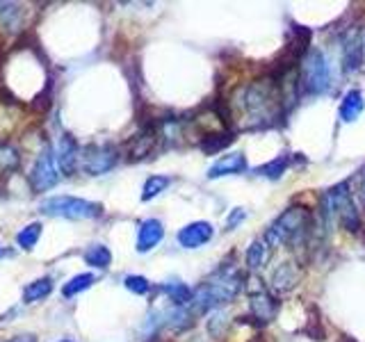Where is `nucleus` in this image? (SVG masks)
I'll return each instance as SVG.
<instances>
[{"mask_svg": "<svg viewBox=\"0 0 365 342\" xmlns=\"http://www.w3.org/2000/svg\"><path fill=\"white\" fill-rule=\"evenodd\" d=\"M3 342H37V336H32V333H21V336H11Z\"/></svg>", "mask_w": 365, "mask_h": 342, "instance_id": "obj_30", "label": "nucleus"}, {"mask_svg": "<svg viewBox=\"0 0 365 342\" xmlns=\"http://www.w3.org/2000/svg\"><path fill=\"white\" fill-rule=\"evenodd\" d=\"M80 148H78V142L73 140L71 135H62L60 140H57V146H55V160L57 165H60V171H64L66 176H71L78 162H80Z\"/></svg>", "mask_w": 365, "mask_h": 342, "instance_id": "obj_11", "label": "nucleus"}, {"mask_svg": "<svg viewBox=\"0 0 365 342\" xmlns=\"http://www.w3.org/2000/svg\"><path fill=\"white\" fill-rule=\"evenodd\" d=\"M297 281H299V271H297L294 262H283V265H279L272 274V288L279 294L290 292L297 285Z\"/></svg>", "mask_w": 365, "mask_h": 342, "instance_id": "obj_14", "label": "nucleus"}, {"mask_svg": "<svg viewBox=\"0 0 365 342\" xmlns=\"http://www.w3.org/2000/svg\"><path fill=\"white\" fill-rule=\"evenodd\" d=\"M365 60V43L361 37V30L354 28L345 41H342V71L345 73H356L363 66Z\"/></svg>", "mask_w": 365, "mask_h": 342, "instance_id": "obj_9", "label": "nucleus"}, {"mask_svg": "<svg viewBox=\"0 0 365 342\" xmlns=\"http://www.w3.org/2000/svg\"><path fill=\"white\" fill-rule=\"evenodd\" d=\"M233 140H235L233 133H210V135H205V140L201 142V151L208 155H215V153H220L222 148H226Z\"/></svg>", "mask_w": 365, "mask_h": 342, "instance_id": "obj_23", "label": "nucleus"}, {"mask_svg": "<svg viewBox=\"0 0 365 342\" xmlns=\"http://www.w3.org/2000/svg\"><path fill=\"white\" fill-rule=\"evenodd\" d=\"M155 140H158V133H155L153 128H146L142 135H137L135 140H133L130 151H128V157H130V160H142V157H146L148 153H151V148H153Z\"/></svg>", "mask_w": 365, "mask_h": 342, "instance_id": "obj_18", "label": "nucleus"}, {"mask_svg": "<svg viewBox=\"0 0 365 342\" xmlns=\"http://www.w3.org/2000/svg\"><path fill=\"white\" fill-rule=\"evenodd\" d=\"M242 285H245L242 274L233 267H228V269L222 267L220 271H215L208 281H203L199 288L194 290L192 306L201 313L215 311L217 306L233 301L240 294V290H242Z\"/></svg>", "mask_w": 365, "mask_h": 342, "instance_id": "obj_2", "label": "nucleus"}, {"mask_svg": "<svg viewBox=\"0 0 365 342\" xmlns=\"http://www.w3.org/2000/svg\"><path fill=\"white\" fill-rule=\"evenodd\" d=\"M117 148L114 146H89L83 151V155H80V165H83V169L87 171L89 176H101V174H108V171L117 165Z\"/></svg>", "mask_w": 365, "mask_h": 342, "instance_id": "obj_8", "label": "nucleus"}, {"mask_svg": "<svg viewBox=\"0 0 365 342\" xmlns=\"http://www.w3.org/2000/svg\"><path fill=\"white\" fill-rule=\"evenodd\" d=\"M365 110V98H363V91L359 89H349L345 98H342L340 103V119L345 121V123H351V121H356L361 114Z\"/></svg>", "mask_w": 365, "mask_h": 342, "instance_id": "obj_15", "label": "nucleus"}, {"mask_svg": "<svg viewBox=\"0 0 365 342\" xmlns=\"http://www.w3.org/2000/svg\"><path fill=\"white\" fill-rule=\"evenodd\" d=\"M299 83L306 94H313V96H319V94H324V91H329L331 71H329V62L322 51L311 48L304 55Z\"/></svg>", "mask_w": 365, "mask_h": 342, "instance_id": "obj_6", "label": "nucleus"}, {"mask_svg": "<svg viewBox=\"0 0 365 342\" xmlns=\"http://www.w3.org/2000/svg\"><path fill=\"white\" fill-rule=\"evenodd\" d=\"M41 212L48 217H62V219H71V222H83V219H96L101 217L103 208L98 203H91L87 199H78V197H51L41 201Z\"/></svg>", "mask_w": 365, "mask_h": 342, "instance_id": "obj_5", "label": "nucleus"}, {"mask_svg": "<svg viewBox=\"0 0 365 342\" xmlns=\"http://www.w3.org/2000/svg\"><path fill=\"white\" fill-rule=\"evenodd\" d=\"M60 342H73V340H60Z\"/></svg>", "mask_w": 365, "mask_h": 342, "instance_id": "obj_32", "label": "nucleus"}, {"mask_svg": "<svg viewBox=\"0 0 365 342\" xmlns=\"http://www.w3.org/2000/svg\"><path fill=\"white\" fill-rule=\"evenodd\" d=\"M240 112L245 128H265L279 119L281 114V89L279 83L265 78L256 80L237 91V98L231 103Z\"/></svg>", "mask_w": 365, "mask_h": 342, "instance_id": "obj_1", "label": "nucleus"}, {"mask_svg": "<svg viewBox=\"0 0 365 342\" xmlns=\"http://www.w3.org/2000/svg\"><path fill=\"white\" fill-rule=\"evenodd\" d=\"M249 306H251V313H254V317L260 319V322H272L274 315H277V301H274L267 292L251 294Z\"/></svg>", "mask_w": 365, "mask_h": 342, "instance_id": "obj_16", "label": "nucleus"}, {"mask_svg": "<svg viewBox=\"0 0 365 342\" xmlns=\"http://www.w3.org/2000/svg\"><path fill=\"white\" fill-rule=\"evenodd\" d=\"M247 171V157L245 153H226L224 157H220L217 162L208 169V178L217 180L222 176H235Z\"/></svg>", "mask_w": 365, "mask_h": 342, "instance_id": "obj_13", "label": "nucleus"}, {"mask_svg": "<svg viewBox=\"0 0 365 342\" xmlns=\"http://www.w3.org/2000/svg\"><path fill=\"white\" fill-rule=\"evenodd\" d=\"M85 262L89 267H96V269H108L110 262H112V251L106 244H91L85 251Z\"/></svg>", "mask_w": 365, "mask_h": 342, "instance_id": "obj_20", "label": "nucleus"}, {"mask_svg": "<svg viewBox=\"0 0 365 342\" xmlns=\"http://www.w3.org/2000/svg\"><path fill=\"white\" fill-rule=\"evenodd\" d=\"M51 292H53V281L48 276H43V279H37V281H32V283L26 285V290H23V301H26V304L41 301Z\"/></svg>", "mask_w": 365, "mask_h": 342, "instance_id": "obj_19", "label": "nucleus"}, {"mask_svg": "<svg viewBox=\"0 0 365 342\" xmlns=\"http://www.w3.org/2000/svg\"><path fill=\"white\" fill-rule=\"evenodd\" d=\"M96 276L94 274H76L73 279H68L64 285H62V294L66 296V299H71V296L80 294V292H85L89 290L91 285H94Z\"/></svg>", "mask_w": 365, "mask_h": 342, "instance_id": "obj_22", "label": "nucleus"}, {"mask_svg": "<svg viewBox=\"0 0 365 342\" xmlns=\"http://www.w3.org/2000/svg\"><path fill=\"white\" fill-rule=\"evenodd\" d=\"M165 237V226L160 219H144L137 231V251L146 254V251L155 249Z\"/></svg>", "mask_w": 365, "mask_h": 342, "instance_id": "obj_12", "label": "nucleus"}, {"mask_svg": "<svg viewBox=\"0 0 365 342\" xmlns=\"http://www.w3.org/2000/svg\"><path fill=\"white\" fill-rule=\"evenodd\" d=\"M267 258H269V244L265 242V237L254 239L247 249V267L251 271H258V269L265 267Z\"/></svg>", "mask_w": 365, "mask_h": 342, "instance_id": "obj_17", "label": "nucleus"}, {"mask_svg": "<svg viewBox=\"0 0 365 342\" xmlns=\"http://www.w3.org/2000/svg\"><path fill=\"white\" fill-rule=\"evenodd\" d=\"M322 214L327 224L338 222L347 231H359L361 228V217L354 208L351 194H349V182H338L336 187H331L324 199H322Z\"/></svg>", "mask_w": 365, "mask_h": 342, "instance_id": "obj_4", "label": "nucleus"}, {"mask_svg": "<svg viewBox=\"0 0 365 342\" xmlns=\"http://www.w3.org/2000/svg\"><path fill=\"white\" fill-rule=\"evenodd\" d=\"M163 292L176 306H187V304H192V296H194V292L187 288L185 283H180V281H169V283H165L163 285Z\"/></svg>", "mask_w": 365, "mask_h": 342, "instance_id": "obj_21", "label": "nucleus"}, {"mask_svg": "<svg viewBox=\"0 0 365 342\" xmlns=\"http://www.w3.org/2000/svg\"><path fill=\"white\" fill-rule=\"evenodd\" d=\"M212 235H215V228L210 222H192L180 228L176 239L182 249H199L203 244H208Z\"/></svg>", "mask_w": 365, "mask_h": 342, "instance_id": "obj_10", "label": "nucleus"}, {"mask_svg": "<svg viewBox=\"0 0 365 342\" xmlns=\"http://www.w3.org/2000/svg\"><path fill=\"white\" fill-rule=\"evenodd\" d=\"M0 256H7V249H3V247H0Z\"/></svg>", "mask_w": 365, "mask_h": 342, "instance_id": "obj_31", "label": "nucleus"}, {"mask_svg": "<svg viewBox=\"0 0 365 342\" xmlns=\"http://www.w3.org/2000/svg\"><path fill=\"white\" fill-rule=\"evenodd\" d=\"M32 187L34 192H46L57 185L60 180V165L55 160V151L48 146L41 148V153L37 155V162L32 167Z\"/></svg>", "mask_w": 365, "mask_h": 342, "instance_id": "obj_7", "label": "nucleus"}, {"mask_svg": "<svg viewBox=\"0 0 365 342\" xmlns=\"http://www.w3.org/2000/svg\"><path fill=\"white\" fill-rule=\"evenodd\" d=\"M308 224H311V214L304 208H288L269 224L265 233V242L269 247H285V244L302 242V237L308 231Z\"/></svg>", "mask_w": 365, "mask_h": 342, "instance_id": "obj_3", "label": "nucleus"}, {"mask_svg": "<svg viewBox=\"0 0 365 342\" xmlns=\"http://www.w3.org/2000/svg\"><path fill=\"white\" fill-rule=\"evenodd\" d=\"M169 185H171V178L163 176V174H155L151 178H146L144 187H142V201H151V199L160 197V194H163Z\"/></svg>", "mask_w": 365, "mask_h": 342, "instance_id": "obj_24", "label": "nucleus"}, {"mask_svg": "<svg viewBox=\"0 0 365 342\" xmlns=\"http://www.w3.org/2000/svg\"><path fill=\"white\" fill-rule=\"evenodd\" d=\"M356 194L361 197V201L365 203V167L359 171V176H356Z\"/></svg>", "mask_w": 365, "mask_h": 342, "instance_id": "obj_29", "label": "nucleus"}, {"mask_svg": "<svg viewBox=\"0 0 365 342\" xmlns=\"http://www.w3.org/2000/svg\"><path fill=\"white\" fill-rule=\"evenodd\" d=\"M288 165H290V157H288V155H279V157L269 160L267 165L258 167V169H256V174H258V176H265V178H272V180H277V178H281V176L285 174V169H288Z\"/></svg>", "mask_w": 365, "mask_h": 342, "instance_id": "obj_26", "label": "nucleus"}, {"mask_svg": "<svg viewBox=\"0 0 365 342\" xmlns=\"http://www.w3.org/2000/svg\"><path fill=\"white\" fill-rule=\"evenodd\" d=\"M41 237V224L39 222H30L26 228H21V233L16 235V244L23 249V251H32L37 247Z\"/></svg>", "mask_w": 365, "mask_h": 342, "instance_id": "obj_25", "label": "nucleus"}, {"mask_svg": "<svg viewBox=\"0 0 365 342\" xmlns=\"http://www.w3.org/2000/svg\"><path fill=\"white\" fill-rule=\"evenodd\" d=\"M123 285H125V290H130L133 294H148V290H151V283H148L144 276H137V274L125 276Z\"/></svg>", "mask_w": 365, "mask_h": 342, "instance_id": "obj_27", "label": "nucleus"}, {"mask_svg": "<svg viewBox=\"0 0 365 342\" xmlns=\"http://www.w3.org/2000/svg\"><path fill=\"white\" fill-rule=\"evenodd\" d=\"M245 217H247V212H245L242 208H233L231 214H228V219H226V228H228V231H233V228H235L240 222H242Z\"/></svg>", "mask_w": 365, "mask_h": 342, "instance_id": "obj_28", "label": "nucleus"}]
</instances>
